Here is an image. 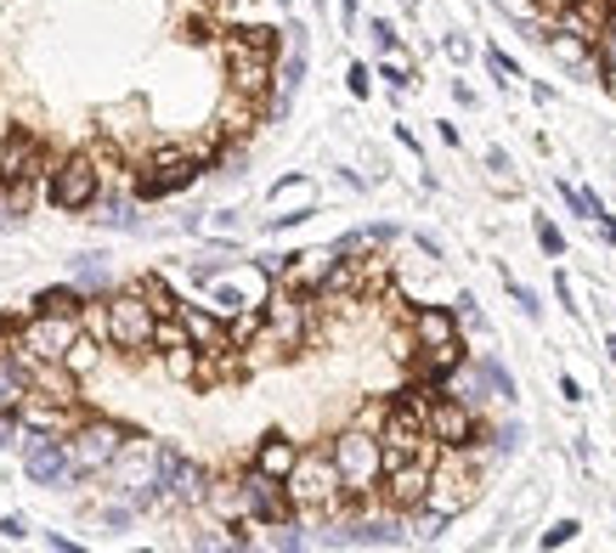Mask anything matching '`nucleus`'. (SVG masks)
<instances>
[{
    "mask_svg": "<svg viewBox=\"0 0 616 553\" xmlns=\"http://www.w3.org/2000/svg\"><path fill=\"white\" fill-rule=\"evenodd\" d=\"M74 344H79V317L63 311H34L23 328H12V357L23 368H63Z\"/></svg>",
    "mask_w": 616,
    "mask_h": 553,
    "instance_id": "obj_1",
    "label": "nucleus"
},
{
    "mask_svg": "<svg viewBox=\"0 0 616 553\" xmlns=\"http://www.w3.org/2000/svg\"><path fill=\"white\" fill-rule=\"evenodd\" d=\"M334 469L346 480V497H368L373 486H385V440H379L373 429H346L334 440Z\"/></svg>",
    "mask_w": 616,
    "mask_h": 553,
    "instance_id": "obj_2",
    "label": "nucleus"
},
{
    "mask_svg": "<svg viewBox=\"0 0 616 553\" xmlns=\"http://www.w3.org/2000/svg\"><path fill=\"white\" fill-rule=\"evenodd\" d=\"M289 497H295V509H306V514H334L340 497H346L334 451H300V464L289 469Z\"/></svg>",
    "mask_w": 616,
    "mask_h": 553,
    "instance_id": "obj_3",
    "label": "nucleus"
},
{
    "mask_svg": "<svg viewBox=\"0 0 616 553\" xmlns=\"http://www.w3.org/2000/svg\"><path fill=\"white\" fill-rule=\"evenodd\" d=\"M103 328L119 350H130V357H141V350H153L159 339V311L148 306V294H114L108 299V311H103Z\"/></svg>",
    "mask_w": 616,
    "mask_h": 553,
    "instance_id": "obj_4",
    "label": "nucleus"
},
{
    "mask_svg": "<svg viewBox=\"0 0 616 553\" xmlns=\"http://www.w3.org/2000/svg\"><path fill=\"white\" fill-rule=\"evenodd\" d=\"M103 164L97 159H91V147H85V153H68L57 170H52V204L57 210H91V204H97V192H103Z\"/></svg>",
    "mask_w": 616,
    "mask_h": 553,
    "instance_id": "obj_5",
    "label": "nucleus"
},
{
    "mask_svg": "<svg viewBox=\"0 0 616 553\" xmlns=\"http://www.w3.org/2000/svg\"><path fill=\"white\" fill-rule=\"evenodd\" d=\"M221 57H226V74H232V91L238 96H266V85H272V52H261L255 40H244L238 29H232L226 40H221Z\"/></svg>",
    "mask_w": 616,
    "mask_h": 553,
    "instance_id": "obj_6",
    "label": "nucleus"
},
{
    "mask_svg": "<svg viewBox=\"0 0 616 553\" xmlns=\"http://www.w3.org/2000/svg\"><path fill=\"white\" fill-rule=\"evenodd\" d=\"M119 451H125V429L108 424V418L79 424V429L68 435V464H74V475H97V469H108Z\"/></svg>",
    "mask_w": 616,
    "mask_h": 553,
    "instance_id": "obj_7",
    "label": "nucleus"
},
{
    "mask_svg": "<svg viewBox=\"0 0 616 553\" xmlns=\"http://www.w3.org/2000/svg\"><path fill=\"white\" fill-rule=\"evenodd\" d=\"M261 333H266L277 350H300V344H306V299H300L295 288L266 294V322H261Z\"/></svg>",
    "mask_w": 616,
    "mask_h": 553,
    "instance_id": "obj_8",
    "label": "nucleus"
},
{
    "mask_svg": "<svg viewBox=\"0 0 616 553\" xmlns=\"http://www.w3.org/2000/svg\"><path fill=\"white\" fill-rule=\"evenodd\" d=\"M199 181V159L181 153V147H164V153L148 164V176L136 181V198H164V192H181Z\"/></svg>",
    "mask_w": 616,
    "mask_h": 553,
    "instance_id": "obj_9",
    "label": "nucleus"
},
{
    "mask_svg": "<svg viewBox=\"0 0 616 553\" xmlns=\"http://www.w3.org/2000/svg\"><path fill=\"white\" fill-rule=\"evenodd\" d=\"M424 413H431V435L447 451H464L469 435H476V413H469V401H458V395H431V401H424Z\"/></svg>",
    "mask_w": 616,
    "mask_h": 553,
    "instance_id": "obj_10",
    "label": "nucleus"
},
{
    "mask_svg": "<svg viewBox=\"0 0 616 553\" xmlns=\"http://www.w3.org/2000/svg\"><path fill=\"white\" fill-rule=\"evenodd\" d=\"M431 502L436 514H458V509H469V502H476V475H469V464H458V458H447L442 469H431Z\"/></svg>",
    "mask_w": 616,
    "mask_h": 553,
    "instance_id": "obj_11",
    "label": "nucleus"
},
{
    "mask_svg": "<svg viewBox=\"0 0 616 553\" xmlns=\"http://www.w3.org/2000/svg\"><path fill=\"white\" fill-rule=\"evenodd\" d=\"M431 458H402L385 469V502L391 509H424V497H431Z\"/></svg>",
    "mask_w": 616,
    "mask_h": 553,
    "instance_id": "obj_12",
    "label": "nucleus"
},
{
    "mask_svg": "<svg viewBox=\"0 0 616 553\" xmlns=\"http://www.w3.org/2000/svg\"><path fill=\"white\" fill-rule=\"evenodd\" d=\"M45 164H40V141L29 136V130H7V141H0V187H29L34 176H40Z\"/></svg>",
    "mask_w": 616,
    "mask_h": 553,
    "instance_id": "obj_13",
    "label": "nucleus"
},
{
    "mask_svg": "<svg viewBox=\"0 0 616 553\" xmlns=\"http://www.w3.org/2000/svg\"><path fill=\"white\" fill-rule=\"evenodd\" d=\"M159 491L176 497V502H204V475L187 464L176 446H164V451H159Z\"/></svg>",
    "mask_w": 616,
    "mask_h": 553,
    "instance_id": "obj_14",
    "label": "nucleus"
},
{
    "mask_svg": "<svg viewBox=\"0 0 616 553\" xmlns=\"http://www.w3.org/2000/svg\"><path fill=\"white\" fill-rule=\"evenodd\" d=\"M610 12H616V0H572L554 23L560 29H572L577 40H588V45H599L605 40V29H610Z\"/></svg>",
    "mask_w": 616,
    "mask_h": 553,
    "instance_id": "obj_15",
    "label": "nucleus"
},
{
    "mask_svg": "<svg viewBox=\"0 0 616 553\" xmlns=\"http://www.w3.org/2000/svg\"><path fill=\"white\" fill-rule=\"evenodd\" d=\"M23 464H29V475H34L40 486H57L63 475H74V464H68V440L57 446V440H40V435H34Z\"/></svg>",
    "mask_w": 616,
    "mask_h": 553,
    "instance_id": "obj_16",
    "label": "nucleus"
},
{
    "mask_svg": "<svg viewBox=\"0 0 616 553\" xmlns=\"http://www.w3.org/2000/svg\"><path fill=\"white\" fill-rule=\"evenodd\" d=\"M181 328H187V339H193L204 357H226V350H232V328H221V317H210V311L181 306Z\"/></svg>",
    "mask_w": 616,
    "mask_h": 553,
    "instance_id": "obj_17",
    "label": "nucleus"
},
{
    "mask_svg": "<svg viewBox=\"0 0 616 553\" xmlns=\"http://www.w3.org/2000/svg\"><path fill=\"white\" fill-rule=\"evenodd\" d=\"M204 502L215 509V520H226V525L249 520V497H244V480H210V486H204Z\"/></svg>",
    "mask_w": 616,
    "mask_h": 553,
    "instance_id": "obj_18",
    "label": "nucleus"
},
{
    "mask_svg": "<svg viewBox=\"0 0 616 553\" xmlns=\"http://www.w3.org/2000/svg\"><path fill=\"white\" fill-rule=\"evenodd\" d=\"M413 339H418V350L424 344H453L458 339V317L442 311V306H424V311H413Z\"/></svg>",
    "mask_w": 616,
    "mask_h": 553,
    "instance_id": "obj_19",
    "label": "nucleus"
},
{
    "mask_svg": "<svg viewBox=\"0 0 616 553\" xmlns=\"http://www.w3.org/2000/svg\"><path fill=\"white\" fill-rule=\"evenodd\" d=\"M29 395H34V390H29V368L0 350V413H18Z\"/></svg>",
    "mask_w": 616,
    "mask_h": 553,
    "instance_id": "obj_20",
    "label": "nucleus"
},
{
    "mask_svg": "<svg viewBox=\"0 0 616 553\" xmlns=\"http://www.w3.org/2000/svg\"><path fill=\"white\" fill-rule=\"evenodd\" d=\"M295 464H300V446H295L289 435H266L261 451H255V469H266V475H277V480H289Z\"/></svg>",
    "mask_w": 616,
    "mask_h": 553,
    "instance_id": "obj_21",
    "label": "nucleus"
},
{
    "mask_svg": "<svg viewBox=\"0 0 616 553\" xmlns=\"http://www.w3.org/2000/svg\"><path fill=\"white\" fill-rule=\"evenodd\" d=\"M328 272H334V255H289V266H283L289 288H317V294H322Z\"/></svg>",
    "mask_w": 616,
    "mask_h": 553,
    "instance_id": "obj_22",
    "label": "nucleus"
},
{
    "mask_svg": "<svg viewBox=\"0 0 616 553\" xmlns=\"http://www.w3.org/2000/svg\"><path fill=\"white\" fill-rule=\"evenodd\" d=\"M458 362H464V344H458V339H453V344H424V357H418V373L431 379V384H442V379H447V373H453Z\"/></svg>",
    "mask_w": 616,
    "mask_h": 553,
    "instance_id": "obj_23",
    "label": "nucleus"
},
{
    "mask_svg": "<svg viewBox=\"0 0 616 553\" xmlns=\"http://www.w3.org/2000/svg\"><path fill=\"white\" fill-rule=\"evenodd\" d=\"M549 52H554L565 68H588V52H594V45H588V40H577L572 29H560V34H549Z\"/></svg>",
    "mask_w": 616,
    "mask_h": 553,
    "instance_id": "obj_24",
    "label": "nucleus"
},
{
    "mask_svg": "<svg viewBox=\"0 0 616 553\" xmlns=\"http://www.w3.org/2000/svg\"><path fill=\"white\" fill-rule=\"evenodd\" d=\"M141 294H148V306H153L159 317H181V299H176L159 277H141Z\"/></svg>",
    "mask_w": 616,
    "mask_h": 553,
    "instance_id": "obj_25",
    "label": "nucleus"
},
{
    "mask_svg": "<svg viewBox=\"0 0 616 553\" xmlns=\"http://www.w3.org/2000/svg\"><path fill=\"white\" fill-rule=\"evenodd\" d=\"M34 311H63V317H79V294L74 288H45L34 299Z\"/></svg>",
    "mask_w": 616,
    "mask_h": 553,
    "instance_id": "obj_26",
    "label": "nucleus"
},
{
    "mask_svg": "<svg viewBox=\"0 0 616 553\" xmlns=\"http://www.w3.org/2000/svg\"><path fill=\"white\" fill-rule=\"evenodd\" d=\"M91 362H97V344H91V339H79V344H74V350H68V362H63V368H68V373H74V379H79V373H85V368H91Z\"/></svg>",
    "mask_w": 616,
    "mask_h": 553,
    "instance_id": "obj_27",
    "label": "nucleus"
},
{
    "mask_svg": "<svg viewBox=\"0 0 616 553\" xmlns=\"http://www.w3.org/2000/svg\"><path fill=\"white\" fill-rule=\"evenodd\" d=\"M221 130H226V136H244V130H249V108H232V103H226V108H221Z\"/></svg>",
    "mask_w": 616,
    "mask_h": 553,
    "instance_id": "obj_28",
    "label": "nucleus"
},
{
    "mask_svg": "<svg viewBox=\"0 0 616 553\" xmlns=\"http://www.w3.org/2000/svg\"><path fill=\"white\" fill-rule=\"evenodd\" d=\"M577 531H583V525H577V520H560V525H554V531H543V547H560V542H572V536H577Z\"/></svg>",
    "mask_w": 616,
    "mask_h": 553,
    "instance_id": "obj_29",
    "label": "nucleus"
},
{
    "mask_svg": "<svg viewBox=\"0 0 616 553\" xmlns=\"http://www.w3.org/2000/svg\"><path fill=\"white\" fill-rule=\"evenodd\" d=\"M509 294H514V306L527 311V317H538V294H532V288H520V283L509 277Z\"/></svg>",
    "mask_w": 616,
    "mask_h": 553,
    "instance_id": "obj_30",
    "label": "nucleus"
},
{
    "mask_svg": "<svg viewBox=\"0 0 616 553\" xmlns=\"http://www.w3.org/2000/svg\"><path fill=\"white\" fill-rule=\"evenodd\" d=\"M538 243L549 248V255H565V237H560V232H554L549 221H538Z\"/></svg>",
    "mask_w": 616,
    "mask_h": 553,
    "instance_id": "obj_31",
    "label": "nucleus"
},
{
    "mask_svg": "<svg viewBox=\"0 0 616 553\" xmlns=\"http://www.w3.org/2000/svg\"><path fill=\"white\" fill-rule=\"evenodd\" d=\"M487 63H492V74H498V79H520V68H514L503 52H487Z\"/></svg>",
    "mask_w": 616,
    "mask_h": 553,
    "instance_id": "obj_32",
    "label": "nucleus"
},
{
    "mask_svg": "<svg viewBox=\"0 0 616 553\" xmlns=\"http://www.w3.org/2000/svg\"><path fill=\"white\" fill-rule=\"evenodd\" d=\"M373 45H379V52H396V29L391 23H373Z\"/></svg>",
    "mask_w": 616,
    "mask_h": 553,
    "instance_id": "obj_33",
    "label": "nucleus"
},
{
    "mask_svg": "<svg viewBox=\"0 0 616 553\" xmlns=\"http://www.w3.org/2000/svg\"><path fill=\"white\" fill-rule=\"evenodd\" d=\"M385 79H391V85H396V91H407V85H413V74H407V68H402V63H385Z\"/></svg>",
    "mask_w": 616,
    "mask_h": 553,
    "instance_id": "obj_34",
    "label": "nucleus"
},
{
    "mask_svg": "<svg viewBox=\"0 0 616 553\" xmlns=\"http://www.w3.org/2000/svg\"><path fill=\"white\" fill-rule=\"evenodd\" d=\"M346 79H351V91H357V96H368V85H373V79H368V68H362V63H357V68H351V74H346Z\"/></svg>",
    "mask_w": 616,
    "mask_h": 553,
    "instance_id": "obj_35",
    "label": "nucleus"
},
{
    "mask_svg": "<svg viewBox=\"0 0 616 553\" xmlns=\"http://www.w3.org/2000/svg\"><path fill=\"white\" fill-rule=\"evenodd\" d=\"M0 536L18 542V536H23V520H18V514H7V520H0Z\"/></svg>",
    "mask_w": 616,
    "mask_h": 553,
    "instance_id": "obj_36",
    "label": "nucleus"
},
{
    "mask_svg": "<svg viewBox=\"0 0 616 553\" xmlns=\"http://www.w3.org/2000/svg\"><path fill=\"white\" fill-rule=\"evenodd\" d=\"M215 7H221V12H232V18H238V12L249 7V0H215Z\"/></svg>",
    "mask_w": 616,
    "mask_h": 553,
    "instance_id": "obj_37",
    "label": "nucleus"
},
{
    "mask_svg": "<svg viewBox=\"0 0 616 553\" xmlns=\"http://www.w3.org/2000/svg\"><path fill=\"white\" fill-rule=\"evenodd\" d=\"M565 7H572V0H543V12H554V18H560Z\"/></svg>",
    "mask_w": 616,
    "mask_h": 553,
    "instance_id": "obj_38",
    "label": "nucleus"
},
{
    "mask_svg": "<svg viewBox=\"0 0 616 553\" xmlns=\"http://www.w3.org/2000/svg\"><path fill=\"white\" fill-rule=\"evenodd\" d=\"M605 350H610V362H616V333H610V339H605Z\"/></svg>",
    "mask_w": 616,
    "mask_h": 553,
    "instance_id": "obj_39",
    "label": "nucleus"
}]
</instances>
